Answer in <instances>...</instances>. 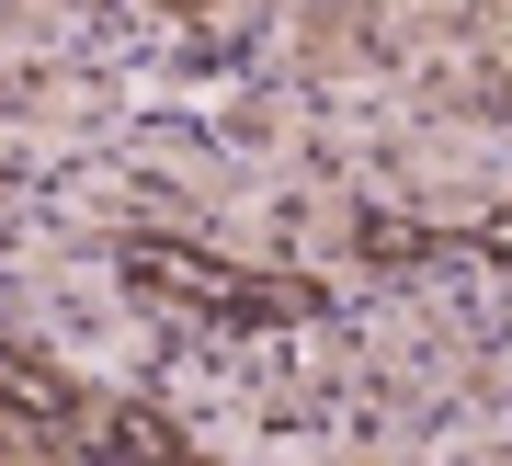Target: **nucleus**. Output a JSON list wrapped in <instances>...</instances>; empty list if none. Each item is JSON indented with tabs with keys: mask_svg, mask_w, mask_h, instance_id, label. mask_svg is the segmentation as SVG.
I'll list each match as a JSON object with an SVG mask.
<instances>
[{
	"mask_svg": "<svg viewBox=\"0 0 512 466\" xmlns=\"http://www.w3.org/2000/svg\"><path fill=\"white\" fill-rule=\"evenodd\" d=\"M126 285L160 307H194V319H239V330H274V319H319V285L296 273H239L194 239H126Z\"/></svg>",
	"mask_w": 512,
	"mask_h": 466,
	"instance_id": "f257e3e1",
	"label": "nucleus"
},
{
	"mask_svg": "<svg viewBox=\"0 0 512 466\" xmlns=\"http://www.w3.org/2000/svg\"><path fill=\"white\" fill-rule=\"evenodd\" d=\"M103 455H114V466H205L160 410H103Z\"/></svg>",
	"mask_w": 512,
	"mask_h": 466,
	"instance_id": "f03ea898",
	"label": "nucleus"
},
{
	"mask_svg": "<svg viewBox=\"0 0 512 466\" xmlns=\"http://www.w3.org/2000/svg\"><path fill=\"white\" fill-rule=\"evenodd\" d=\"M0 398H12V410H23V421H69V410H80V398H69V387H57V376H46V364H35V353H12V341H0Z\"/></svg>",
	"mask_w": 512,
	"mask_h": 466,
	"instance_id": "7ed1b4c3",
	"label": "nucleus"
},
{
	"mask_svg": "<svg viewBox=\"0 0 512 466\" xmlns=\"http://www.w3.org/2000/svg\"><path fill=\"white\" fill-rule=\"evenodd\" d=\"M353 251H365V262H421V251H433V228H410V216H365Z\"/></svg>",
	"mask_w": 512,
	"mask_h": 466,
	"instance_id": "20e7f679",
	"label": "nucleus"
},
{
	"mask_svg": "<svg viewBox=\"0 0 512 466\" xmlns=\"http://www.w3.org/2000/svg\"><path fill=\"white\" fill-rule=\"evenodd\" d=\"M478 239H490V251H501V262H512V216H490V228H478Z\"/></svg>",
	"mask_w": 512,
	"mask_h": 466,
	"instance_id": "39448f33",
	"label": "nucleus"
}]
</instances>
